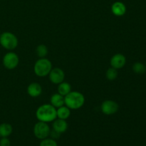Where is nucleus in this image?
Segmentation results:
<instances>
[{"mask_svg":"<svg viewBox=\"0 0 146 146\" xmlns=\"http://www.w3.org/2000/svg\"><path fill=\"white\" fill-rule=\"evenodd\" d=\"M50 81L54 84H59L63 82L65 78L64 71L60 68H52L48 74Z\"/></svg>","mask_w":146,"mask_h":146,"instance_id":"8","label":"nucleus"},{"mask_svg":"<svg viewBox=\"0 0 146 146\" xmlns=\"http://www.w3.org/2000/svg\"><path fill=\"white\" fill-rule=\"evenodd\" d=\"M58 85V93L63 96H65L71 91V86L69 83L63 81Z\"/></svg>","mask_w":146,"mask_h":146,"instance_id":"16","label":"nucleus"},{"mask_svg":"<svg viewBox=\"0 0 146 146\" xmlns=\"http://www.w3.org/2000/svg\"><path fill=\"white\" fill-rule=\"evenodd\" d=\"M50 132H51V129L47 123L38 121L34 127V135L38 139L43 140L44 138H48V135H50Z\"/></svg>","mask_w":146,"mask_h":146,"instance_id":"5","label":"nucleus"},{"mask_svg":"<svg viewBox=\"0 0 146 146\" xmlns=\"http://www.w3.org/2000/svg\"><path fill=\"white\" fill-rule=\"evenodd\" d=\"M66 106H62L56 108V116L58 118L62 120H66L69 118L71 115V111Z\"/></svg>","mask_w":146,"mask_h":146,"instance_id":"14","label":"nucleus"},{"mask_svg":"<svg viewBox=\"0 0 146 146\" xmlns=\"http://www.w3.org/2000/svg\"><path fill=\"white\" fill-rule=\"evenodd\" d=\"M64 103L65 106L70 109H79L84 105L85 97L78 91H71L64 96Z\"/></svg>","mask_w":146,"mask_h":146,"instance_id":"2","label":"nucleus"},{"mask_svg":"<svg viewBox=\"0 0 146 146\" xmlns=\"http://www.w3.org/2000/svg\"><path fill=\"white\" fill-rule=\"evenodd\" d=\"M0 34H1V32H0Z\"/></svg>","mask_w":146,"mask_h":146,"instance_id":"23","label":"nucleus"},{"mask_svg":"<svg viewBox=\"0 0 146 146\" xmlns=\"http://www.w3.org/2000/svg\"><path fill=\"white\" fill-rule=\"evenodd\" d=\"M106 76L107 79L109 80V81H114L118 77V71L115 68L111 67L106 71Z\"/></svg>","mask_w":146,"mask_h":146,"instance_id":"19","label":"nucleus"},{"mask_svg":"<svg viewBox=\"0 0 146 146\" xmlns=\"http://www.w3.org/2000/svg\"><path fill=\"white\" fill-rule=\"evenodd\" d=\"M133 71L137 74H143L146 71V66L141 62H136L133 65Z\"/></svg>","mask_w":146,"mask_h":146,"instance_id":"18","label":"nucleus"},{"mask_svg":"<svg viewBox=\"0 0 146 146\" xmlns=\"http://www.w3.org/2000/svg\"><path fill=\"white\" fill-rule=\"evenodd\" d=\"M52 69V64L46 58H40L36 61L34 66V71L36 75L39 77H44L48 75Z\"/></svg>","mask_w":146,"mask_h":146,"instance_id":"3","label":"nucleus"},{"mask_svg":"<svg viewBox=\"0 0 146 146\" xmlns=\"http://www.w3.org/2000/svg\"><path fill=\"white\" fill-rule=\"evenodd\" d=\"M13 131V128L11 124L4 123L0 124V137L6 138L9 136Z\"/></svg>","mask_w":146,"mask_h":146,"instance_id":"15","label":"nucleus"},{"mask_svg":"<svg viewBox=\"0 0 146 146\" xmlns=\"http://www.w3.org/2000/svg\"><path fill=\"white\" fill-rule=\"evenodd\" d=\"M36 117L38 121L45 123L52 122L56 119V108L51 104H44L37 108Z\"/></svg>","mask_w":146,"mask_h":146,"instance_id":"1","label":"nucleus"},{"mask_svg":"<svg viewBox=\"0 0 146 146\" xmlns=\"http://www.w3.org/2000/svg\"><path fill=\"white\" fill-rule=\"evenodd\" d=\"M111 11L117 17H122L126 12V7L121 1H115L111 6Z\"/></svg>","mask_w":146,"mask_h":146,"instance_id":"11","label":"nucleus"},{"mask_svg":"<svg viewBox=\"0 0 146 146\" xmlns=\"http://www.w3.org/2000/svg\"><path fill=\"white\" fill-rule=\"evenodd\" d=\"M0 44L7 50H14L18 46V38L13 33L6 31L0 34Z\"/></svg>","mask_w":146,"mask_h":146,"instance_id":"4","label":"nucleus"},{"mask_svg":"<svg viewBox=\"0 0 146 146\" xmlns=\"http://www.w3.org/2000/svg\"><path fill=\"white\" fill-rule=\"evenodd\" d=\"M52 126L53 130L61 134L66 131L67 128H68V123L66 121V120L58 118V119L54 120Z\"/></svg>","mask_w":146,"mask_h":146,"instance_id":"12","label":"nucleus"},{"mask_svg":"<svg viewBox=\"0 0 146 146\" xmlns=\"http://www.w3.org/2000/svg\"><path fill=\"white\" fill-rule=\"evenodd\" d=\"M111 66L115 69H121L126 64V58L122 54H116L113 56L110 61Z\"/></svg>","mask_w":146,"mask_h":146,"instance_id":"9","label":"nucleus"},{"mask_svg":"<svg viewBox=\"0 0 146 146\" xmlns=\"http://www.w3.org/2000/svg\"><path fill=\"white\" fill-rule=\"evenodd\" d=\"M36 54L39 58H45L48 54V48L44 44H40L36 47Z\"/></svg>","mask_w":146,"mask_h":146,"instance_id":"17","label":"nucleus"},{"mask_svg":"<svg viewBox=\"0 0 146 146\" xmlns=\"http://www.w3.org/2000/svg\"><path fill=\"white\" fill-rule=\"evenodd\" d=\"M50 102H51V105L55 107L56 108H58L59 107L65 105V103H64V96H61L58 93L54 94L51 96V98H50Z\"/></svg>","mask_w":146,"mask_h":146,"instance_id":"13","label":"nucleus"},{"mask_svg":"<svg viewBox=\"0 0 146 146\" xmlns=\"http://www.w3.org/2000/svg\"><path fill=\"white\" fill-rule=\"evenodd\" d=\"M27 93L31 97L36 98L42 94V87L38 83H31L27 87Z\"/></svg>","mask_w":146,"mask_h":146,"instance_id":"10","label":"nucleus"},{"mask_svg":"<svg viewBox=\"0 0 146 146\" xmlns=\"http://www.w3.org/2000/svg\"><path fill=\"white\" fill-rule=\"evenodd\" d=\"M11 145V142H10L9 139L6 138H1L0 140V146H10Z\"/></svg>","mask_w":146,"mask_h":146,"instance_id":"21","label":"nucleus"},{"mask_svg":"<svg viewBox=\"0 0 146 146\" xmlns=\"http://www.w3.org/2000/svg\"><path fill=\"white\" fill-rule=\"evenodd\" d=\"M3 65L9 70L14 69L17 67L19 63V58L16 53L9 51L3 57Z\"/></svg>","mask_w":146,"mask_h":146,"instance_id":"6","label":"nucleus"},{"mask_svg":"<svg viewBox=\"0 0 146 146\" xmlns=\"http://www.w3.org/2000/svg\"><path fill=\"white\" fill-rule=\"evenodd\" d=\"M118 104L112 100H106L102 103L101 106V111L104 114L107 115H113L118 111Z\"/></svg>","mask_w":146,"mask_h":146,"instance_id":"7","label":"nucleus"},{"mask_svg":"<svg viewBox=\"0 0 146 146\" xmlns=\"http://www.w3.org/2000/svg\"><path fill=\"white\" fill-rule=\"evenodd\" d=\"M50 135H51L52 138H53V139H54V138H58V137H59L60 133H59L56 132V131H54V130H53L52 131H51V132H50Z\"/></svg>","mask_w":146,"mask_h":146,"instance_id":"22","label":"nucleus"},{"mask_svg":"<svg viewBox=\"0 0 146 146\" xmlns=\"http://www.w3.org/2000/svg\"><path fill=\"white\" fill-rule=\"evenodd\" d=\"M39 146H58L56 141L53 138H44L41 140Z\"/></svg>","mask_w":146,"mask_h":146,"instance_id":"20","label":"nucleus"}]
</instances>
